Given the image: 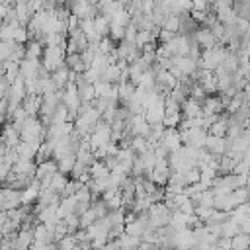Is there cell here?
Segmentation results:
<instances>
[{
	"label": "cell",
	"instance_id": "6da1fadb",
	"mask_svg": "<svg viewBox=\"0 0 250 250\" xmlns=\"http://www.w3.org/2000/svg\"><path fill=\"white\" fill-rule=\"evenodd\" d=\"M62 64V49L61 47H47L45 51V66L49 70H55V68H61Z\"/></svg>",
	"mask_w": 250,
	"mask_h": 250
},
{
	"label": "cell",
	"instance_id": "7a4b0ae2",
	"mask_svg": "<svg viewBox=\"0 0 250 250\" xmlns=\"http://www.w3.org/2000/svg\"><path fill=\"white\" fill-rule=\"evenodd\" d=\"M33 242V230H20L14 240V250H29Z\"/></svg>",
	"mask_w": 250,
	"mask_h": 250
},
{
	"label": "cell",
	"instance_id": "3957f363",
	"mask_svg": "<svg viewBox=\"0 0 250 250\" xmlns=\"http://www.w3.org/2000/svg\"><path fill=\"white\" fill-rule=\"evenodd\" d=\"M66 61H68V66H70L72 70H82V68H84V64H82V62H84V59H82V57H78V55H70Z\"/></svg>",
	"mask_w": 250,
	"mask_h": 250
}]
</instances>
